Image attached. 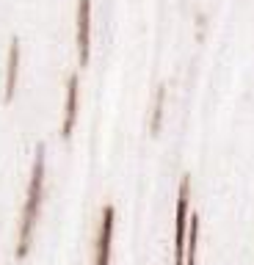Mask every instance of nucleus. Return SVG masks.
Segmentation results:
<instances>
[{
  "instance_id": "nucleus-1",
  "label": "nucleus",
  "mask_w": 254,
  "mask_h": 265,
  "mask_svg": "<svg viewBox=\"0 0 254 265\" xmlns=\"http://www.w3.org/2000/svg\"><path fill=\"white\" fill-rule=\"evenodd\" d=\"M42 182H44V146L36 149L34 158V171H31V182H28V196H25V210H22V227H19V243H17V257H25L31 248L34 238V224L42 207Z\"/></svg>"
},
{
  "instance_id": "nucleus-2",
  "label": "nucleus",
  "mask_w": 254,
  "mask_h": 265,
  "mask_svg": "<svg viewBox=\"0 0 254 265\" xmlns=\"http://www.w3.org/2000/svg\"><path fill=\"white\" fill-rule=\"evenodd\" d=\"M188 194L191 182L188 177L180 180V194H177V213H174V265H185V246H188V230H191V215H188Z\"/></svg>"
},
{
  "instance_id": "nucleus-3",
  "label": "nucleus",
  "mask_w": 254,
  "mask_h": 265,
  "mask_svg": "<svg viewBox=\"0 0 254 265\" xmlns=\"http://www.w3.org/2000/svg\"><path fill=\"white\" fill-rule=\"evenodd\" d=\"M89 47H91V0H77V58L80 67L89 61Z\"/></svg>"
},
{
  "instance_id": "nucleus-4",
  "label": "nucleus",
  "mask_w": 254,
  "mask_h": 265,
  "mask_svg": "<svg viewBox=\"0 0 254 265\" xmlns=\"http://www.w3.org/2000/svg\"><path fill=\"white\" fill-rule=\"evenodd\" d=\"M110 240H113V207H102V221H100V235H97V254L94 265H108L110 263Z\"/></svg>"
},
{
  "instance_id": "nucleus-5",
  "label": "nucleus",
  "mask_w": 254,
  "mask_h": 265,
  "mask_svg": "<svg viewBox=\"0 0 254 265\" xmlns=\"http://www.w3.org/2000/svg\"><path fill=\"white\" fill-rule=\"evenodd\" d=\"M77 119V75H69L67 80V103H64V124H61V136L69 138L72 127Z\"/></svg>"
},
{
  "instance_id": "nucleus-6",
  "label": "nucleus",
  "mask_w": 254,
  "mask_h": 265,
  "mask_svg": "<svg viewBox=\"0 0 254 265\" xmlns=\"http://www.w3.org/2000/svg\"><path fill=\"white\" fill-rule=\"evenodd\" d=\"M17 67H19V42L14 39L9 47V64H6V100L14 97V86H17Z\"/></svg>"
},
{
  "instance_id": "nucleus-7",
  "label": "nucleus",
  "mask_w": 254,
  "mask_h": 265,
  "mask_svg": "<svg viewBox=\"0 0 254 265\" xmlns=\"http://www.w3.org/2000/svg\"><path fill=\"white\" fill-rule=\"evenodd\" d=\"M163 100H166V88H158V94H155V108H152V124H149V130L152 133H158L161 130V116H163Z\"/></svg>"
}]
</instances>
